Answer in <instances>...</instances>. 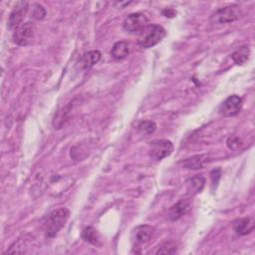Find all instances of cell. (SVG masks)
Listing matches in <instances>:
<instances>
[{"label":"cell","mask_w":255,"mask_h":255,"mask_svg":"<svg viewBox=\"0 0 255 255\" xmlns=\"http://www.w3.org/2000/svg\"><path fill=\"white\" fill-rule=\"evenodd\" d=\"M189 207H190V202L188 199H180L178 202H176L170 207L168 211V217L172 221L178 220L181 216H183L188 211Z\"/></svg>","instance_id":"cell-12"},{"label":"cell","mask_w":255,"mask_h":255,"mask_svg":"<svg viewBox=\"0 0 255 255\" xmlns=\"http://www.w3.org/2000/svg\"><path fill=\"white\" fill-rule=\"evenodd\" d=\"M240 16V7L237 5H229L215 10L210 16V22L212 24H227L236 21Z\"/></svg>","instance_id":"cell-3"},{"label":"cell","mask_w":255,"mask_h":255,"mask_svg":"<svg viewBox=\"0 0 255 255\" xmlns=\"http://www.w3.org/2000/svg\"><path fill=\"white\" fill-rule=\"evenodd\" d=\"M204 183H205V179L201 175H195V176L189 178L186 182L188 193L191 195H194V194L200 192L204 186Z\"/></svg>","instance_id":"cell-16"},{"label":"cell","mask_w":255,"mask_h":255,"mask_svg":"<svg viewBox=\"0 0 255 255\" xmlns=\"http://www.w3.org/2000/svg\"><path fill=\"white\" fill-rule=\"evenodd\" d=\"M243 107V100L238 95H231L219 106V113L223 117H234L240 113Z\"/></svg>","instance_id":"cell-8"},{"label":"cell","mask_w":255,"mask_h":255,"mask_svg":"<svg viewBox=\"0 0 255 255\" xmlns=\"http://www.w3.org/2000/svg\"><path fill=\"white\" fill-rule=\"evenodd\" d=\"M162 13L165 15V17H173L174 15H175V12H174V10H172V9H165V10H163L162 11Z\"/></svg>","instance_id":"cell-24"},{"label":"cell","mask_w":255,"mask_h":255,"mask_svg":"<svg viewBox=\"0 0 255 255\" xmlns=\"http://www.w3.org/2000/svg\"><path fill=\"white\" fill-rule=\"evenodd\" d=\"M36 33V26L33 22H25L19 25L13 33V42L19 46H28L32 43Z\"/></svg>","instance_id":"cell-4"},{"label":"cell","mask_w":255,"mask_h":255,"mask_svg":"<svg viewBox=\"0 0 255 255\" xmlns=\"http://www.w3.org/2000/svg\"><path fill=\"white\" fill-rule=\"evenodd\" d=\"M131 3V1H118V2H115L114 4H115V6L117 7V8H125V6H127V5H128V4H130Z\"/></svg>","instance_id":"cell-23"},{"label":"cell","mask_w":255,"mask_h":255,"mask_svg":"<svg viewBox=\"0 0 255 255\" xmlns=\"http://www.w3.org/2000/svg\"><path fill=\"white\" fill-rule=\"evenodd\" d=\"M138 129L144 133V134H150L152 133L155 128H156V125L154 122L152 121H143L138 125Z\"/></svg>","instance_id":"cell-19"},{"label":"cell","mask_w":255,"mask_h":255,"mask_svg":"<svg viewBox=\"0 0 255 255\" xmlns=\"http://www.w3.org/2000/svg\"><path fill=\"white\" fill-rule=\"evenodd\" d=\"M208 162V156L206 154H196L191 157L185 158L180 163L182 167L187 169H199L203 168Z\"/></svg>","instance_id":"cell-13"},{"label":"cell","mask_w":255,"mask_h":255,"mask_svg":"<svg viewBox=\"0 0 255 255\" xmlns=\"http://www.w3.org/2000/svg\"><path fill=\"white\" fill-rule=\"evenodd\" d=\"M82 238L93 246H101L102 242L98 231L93 226H87L82 231Z\"/></svg>","instance_id":"cell-15"},{"label":"cell","mask_w":255,"mask_h":255,"mask_svg":"<svg viewBox=\"0 0 255 255\" xmlns=\"http://www.w3.org/2000/svg\"><path fill=\"white\" fill-rule=\"evenodd\" d=\"M177 251L176 244L172 241L164 242L156 251V254H174Z\"/></svg>","instance_id":"cell-18"},{"label":"cell","mask_w":255,"mask_h":255,"mask_svg":"<svg viewBox=\"0 0 255 255\" xmlns=\"http://www.w3.org/2000/svg\"><path fill=\"white\" fill-rule=\"evenodd\" d=\"M28 11V2H18L12 12L9 15L7 27L8 29H16L19 25L22 24L23 19L26 16V13Z\"/></svg>","instance_id":"cell-9"},{"label":"cell","mask_w":255,"mask_h":255,"mask_svg":"<svg viewBox=\"0 0 255 255\" xmlns=\"http://www.w3.org/2000/svg\"><path fill=\"white\" fill-rule=\"evenodd\" d=\"M32 17L36 20H42L46 16V10L44 7L40 4H34L33 5V10H32Z\"/></svg>","instance_id":"cell-20"},{"label":"cell","mask_w":255,"mask_h":255,"mask_svg":"<svg viewBox=\"0 0 255 255\" xmlns=\"http://www.w3.org/2000/svg\"><path fill=\"white\" fill-rule=\"evenodd\" d=\"M154 234V227L147 224H141L134 227L130 233V241L133 247H138L147 243Z\"/></svg>","instance_id":"cell-7"},{"label":"cell","mask_w":255,"mask_h":255,"mask_svg":"<svg viewBox=\"0 0 255 255\" xmlns=\"http://www.w3.org/2000/svg\"><path fill=\"white\" fill-rule=\"evenodd\" d=\"M250 56V48L247 45H244L237 49L232 55L231 58L232 60L237 64V65H243L245 64Z\"/></svg>","instance_id":"cell-17"},{"label":"cell","mask_w":255,"mask_h":255,"mask_svg":"<svg viewBox=\"0 0 255 255\" xmlns=\"http://www.w3.org/2000/svg\"><path fill=\"white\" fill-rule=\"evenodd\" d=\"M240 144H241V142H240L238 137H234V136L229 137L228 140H227V145L230 149H236L240 146Z\"/></svg>","instance_id":"cell-21"},{"label":"cell","mask_w":255,"mask_h":255,"mask_svg":"<svg viewBox=\"0 0 255 255\" xmlns=\"http://www.w3.org/2000/svg\"><path fill=\"white\" fill-rule=\"evenodd\" d=\"M70 217V210L66 207L57 208L51 211L44 219L43 227L46 237L54 238L66 225Z\"/></svg>","instance_id":"cell-1"},{"label":"cell","mask_w":255,"mask_h":255,"mask_svg":"<svg viewBox=\"0 0 255 255\" xmlns=\"http://www.w3.org/2000/svg\"><path fill=\"white\" fill-rule=\"evenodd\" d=\"M129 54L128 44L126 41H119L114 44L111 50V56L115 60H123Z\"/></svg>","instance_id":"cell-14"},{"label":"cell","mask_w":255,"mask_h":255,"mask_svg":"<svg viewBox=\"0 0 255 255\" xmlns=\"http://www.w3.org/2000/svg\"><path fill=\"white\" fill-rule=\"evenodd\" d=\"M220 175H221V170L220 168H216V169H213L211 171V180H212V185H217L218 181H219V178H220Z\"/></svg>","instance_id":"cell-22"},{"label":"cell","mask_w":255,"mask_h":255,"mask_svg":"<svg viewBox=\"0 0 255 255\" xmlns=\"http://www.w3.org/2000/svg\"><path fill=\"white\" fill-rule=\"evenodd\" d=\"M233 229L238 235H247L254 229V220L251 217L237 218L233 221Z\"/></svg>","instance_id":"cell-11"},{"label":"cell","mask_w":255,"mask_h":255,"mask_svg":"<svg viewBox=\"0 0 255 255\" xmlns=\"http://www.w3.org/2000/svg\"><path fill=\"white\" fill-rule=\"evenodd\" d=\"M166 32L158 24H148L141 32L138 33L137 43L142 48H151L162 41Z\"/></svg>","instance_id":"cell-2"},{"label":"cell","mask_w":255,"mask_h":255,"mask_svg":"<svg viewBox=\"0 0 255 255\" xmlns=\"http://www.w3.org/2000/svg\"><path fill=\"white\" fill-rule=\"evenodd\" d=\"M148 24H149V20L143 13L135 12V13L128 14L125 18L123 22V28L129 33H139Z\"/></svg>","instance_id":"cell-5"},{"label":"cell","mask_w":255,"mask_h":255,"mask_svg":"<svg viewBox=\"0 0 255 255\" xmlns=\"http://www.w3.org/2000/svg\"><path fill=\"white\" fill-rule=\"evenodd\" d=\"M173 151V143L169 139H157L151 142L149 156L159 161L164 157L169 156Z\"/></svg>","instance_id":"cell-6"},{"label":"cell","mask_w":255,"mask_h":255,"mask_svg":"<svg viewBox=\"0 0 255 255\" xmlns=\"http://www.w3.org/2000/svg\"><path fill=\"white\" fill-rule=\"evenodd\" d=\"M102 54L99 50H93L85 53L82 55V57L79 59L77 63V67L79 71L87 72L90 69H92L100 60H101Z\"/></svg>","instance_id":"cell-10"}]
</instances>
